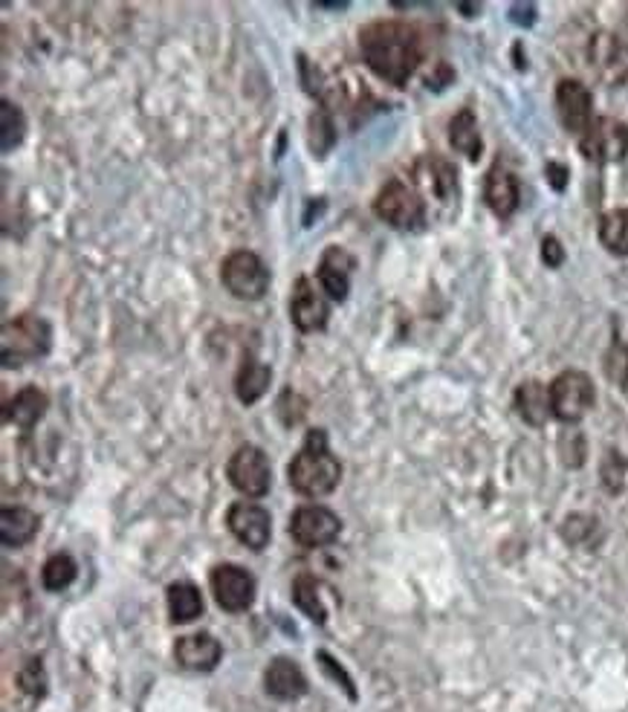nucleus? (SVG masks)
<instances>
[{
    "label": "nucleus",
    "mask_w": 628,
    "mask_h": 712,
    "mask_svg": "<svg viewBox=\"0 0 628 712\" xmlns=\"http://www.w3.org/2000/svg\"><path fill=\"white\" fill-rule=\"evenodd\" d=\"M327 319H330V304H327L325 290H316L311 278L302 276L290 296V322L302 333H316L325 331Z\"/></svg>",
    "instance_id": "obj_11"
},
{
    "label": "nucleus",
    "mask_w": 628,
    "mask_h": 712,
    "mask_svg": "<svg viewBox=\"0 0 628 712\" xmlns=\"http://www.w3.org/2000/svg\"><path fill=\"white\" fill-rule=\"evenodd\" d=\"M599 241L608 253L628 258V209H614L599 218Z\"/></svg>",
    "instance_id": "obj_27"
},
{
    "label": "nucleus",
    "mask_w": 628,
    "mask_h": 712,
    "mask_svg": "<svg viewBox=\"0 0 628 712\" xmlns=\"http://www.w3.org/2000/svg\"><path fill=\"white\" fill-rule=\"evenodd\" d=\"M53 348V327L44 316L21 313L12 316L0 333V354L7 368H21L41 356H47Z\"/></svg>",
    "instance_id": "obj_3"
},
{
    "label": "nucleus",
    "mask_w": 628,
    "mask_h": 712,
    "mask_svg": "<svg viewBox=\"0 0 628 712\" xmlns=\"http://www.w3.org/2000/svg\"><path fill=\"white\" fill-rule=\"evenodd\" d=\"M175 657L177 664L183 666V669H191V672H212V669L221 664L223 649L212 634L198 632V634H186V637L177 641Z\"/></svg>",
    "instance_id": "obj_17"
},
{
    "label": "nucleus",
    "mask_w": 628,
    "mask_h": 712,
    "mask_svg": "<svg viewBox=\"0 0 628 712\" xmlns=\"http://www.w3.org/2000/svg\"><path fill=\"white\" fill-rule=\"evenodd\" d=\"M374 212L394 230H420L426 223V203L417 186L406 180H389L374 200Z\"/></svg>",
    "instance_id": "obj_4"
},
{
    "label": "nucleus",
    "mask_w": 628,
    "mask_h": 712,
    "mask_svg": "<svg viewBox=\"0 0 628 712\" xmlns=\"http://www.w3.org/2000/svg\"><path fill=\"white\" fill-rule=\"evenodd\" d=\"M272 382V368L261 359H255L253 354L244 356V363L238 368V377H235V394L244 405L258 403L263 394H267V388Z\"/></svg>",
    "instance_id": "obj_20"
},
{
    "label": "nucleus",
    "mask_w": 628,
    "mask_h": 712,
    "mask_svg": "<svg viewBox=\"0 0 628 712\" xmlns=\"http://www.w3.org/2000/svg\"><path fill=\"white\" fill-rule=\"evenodd\" d=\"M0 108H3L0 111V122H3V127H0V148H3V154H9V151H15L18 145L24 143L26 119L21 113V108L9 102V99H3Z\"/></svg>",
    "instance_id": "obj_28"
},
{
    "label": "nucleus",
    "mask_w": 628,
    "mask_h": 712,
    "mask_svg": "<svg viewBox=\"0 0 628 712\" xmlns=\"http://www.w3.org/2000/svg\"><path fill=\"white\" fill-rule=\"evenodd\" d=\"M597 391L585 371H562L550 382V412L562 423H580L594 409Z\"/></svg>",
    "instance_id": "obj_6"
},
{
    "label": "nucleus",
    "mask_w": 628,
    "mask_h": 712,
    "mask_svg": "<svg viewBox=\"0 0 628 712\" xmlns=\"http://www.w3.org/2000/svg\"><path fill=\"white\" fill-rule=\"evenodd\" d=\"M322 586L316 582V577H311V574H299L293 582V602L299 605V609L307 614V618L313 620V623L325 625L327 623V609L325 602H322Z\"/></svg>",
    "instance_id": "obj_26"
},
{
    "label": "nucleus",
    "mask_w": 628,
    "mask_h": 712,
    "mask_svg": "<svg viewBox=\"0 0 628 712\" xmlns=\"http://www.w3.org/2000/svg\"><path fill=\"white\" fill-rule=\"evenodd\" d=\"M287 478L299 496L307 499H322L339 487L343 481V464L334 458V452L327 446V435L322 429L307 432V441L287 467Z\"/></svg>",
    "instance_id": "obj_2"
},
{
    "label": "nucleus",
    "mask_w": 628,
    "mask_h": 712,
    "mask_svg": "<svg viewBox=\"0 0 628 712\" xmlns=\"http://www.w3.org/2000/svg\"><path fill=\"white\" fill-rule=\"evenodd\" d=\"M557 113L559 122L573 136H582L594 122V96L576 79H562L557 85Z\"/></svg>",
    "instance_id": "obj_13"
},
{
    "label": "nucleus",
    "mask_w": 628,
    "mask_h": 712,
    "mask_svg": "<svg viewBox=\"0 0 628 712\" xmlns=\"http://www.w3.org/2000/svg\"><path fill=\"white\" fill-rule=\"evenodd\" d=\"M38 527V513H32L26 507H3V513H0V538L7 547H21L32 542Z\"/></svg>",
    "instance_id": "obj_22"
},
{
    "label": "nucleus",
    "mask_w": 628,
    "mask_h": 712,
    "mask_svg": "<svg viewBox=\"0 0 628 712\" xmlns=\"http://www.w3.org/2000/svg\"><path fill=\"white\" fill-rule=\"evenodd\" d=\"M226 478H229L232 487H235L240 496H247V499H263V496L270 492L272 483V469L267 452L253 444L235 449V455L229 458V467H226Z\"/></svg>",
    "instance_id": "obj_7"
},
{
    "label": "nucleus",
    "mask_w": 628,
    "mask_h": 712,
    "mask_svg": "<svg viewBox=\"0 0 628 712\" xmlns=\"http://www.w3.org/2000/svg\"><path fill=\"white\" fill-rule=\"evenodd\" d=\"M516 412L522 414L530 426H545L550 412V386H541L536 380H527L516 388Z\"/></svg>",
    "instance_id": "obj_23"
},
{
    "label": "nucleus",
    "mask_w": 628,
    "mask_h": 712,
    "mask_svg": "<svg viewBox=\"0 0 628 712\" xmlns=\"http://www.w3.org/2000/svg\"><path fill=\"white\" fill-rule=\"evenodd\" d=\"M226 527L232 536L238 538L240 545H247L249 550H263L272 538V519L261 504H249V501H238L229 507L226 513Z\"/></svg>",
    "instance_id": "obj_12"
},
{
    "label": "nucleus",
    "mask_w": 628,
    "mask_h": 712,
    "mask_svg": "<svg viewBox=\"0 0 628 712\" xmlns=\"http://www.w3.org/2000/svg\"><path fill=\"white\" fill-rule=\"evenodd\" d=\"M18 683L24 692L30 696H44L47 689V678H44V669H41V660H26V666L18 672Z\"/></svg>",
    "instance_id": "obj_31"
},
{
    "label": "nucleus",
    "mask_w": 628,
    "mask_h": 712,
    "mask_svg": "<svg viewBox=\"0 0 628 712\" xmlns=\"http://www.w3.org/2000/svg\"><path fill=\"white\" fill-rule=\"evenodd\" d=\"M414 182H417V189L431 194V198L444 200V203L458 198V168H455L449 159L438 157V154L417 159V166H414Z\"/></svg>",
    "instance_id": "obj_15"
},
{
    "label": "nucleus",
    "mask_w": 628,
    "mask_h": 712,
    "mask_svg": "<svg viewBox=\"0 0 628 712\" xmlns=\"http://www.w3.org/2000/svg\"><path fill=\"white\" fill-rule=\"evenodd\" d=\"M548 177H550V186H553L557 191H562L565 189V180H568V168L559 166V163H550Z\"/></svg>",
    "instance_id": "obj_34"
},
{
    "label": "nucleus",
    "mask_w": 628,
    "mask_h": 712,
    "mask_svg": "<svg viewBox=\"0 0 628 712\" xmlns=\"http://www.w3.org/2000/svg\"><path fill=\"white\" fill-rule=\"evenodd\" d=\"M449 143H452V148L458 151V154H463V157H470V159L481 157V148H484V143H481L478 119L470 108H463V111L455 113L452 122H449Z\"/></svg>",
    "instance_id": "obj_24"
},
{
    "label": "nucleus",
    "mask_w": 628,
    "mask_h": 712,
    "mask_svg": "<svg viewBox=\"0 0 628 712\" xmlns=\"http://www.w3.org/2000/svg\"><path fill=\"white\" fill-rule=\"evenodd\" d=\"M49 405V397L38 386L21 388L7 403V423H15L18 429H32L44 418Z\"/></svg>",
    "instance_id": "obj_21"
},
{
    "label": "nucleus",
    "mask_w": 628,
    "mask_h": 712,
    "mask_svg": "<svg viewBox=\"0 0 628 712\" xmlns=\"http://www.w3.org/2000/svg\"><path fill=\"white\" fill-rule=\"evenodd\" d=\"M541 258L548 267H559V264L565 262V253H562V244H559L557 237H545L541 241Z\"/></svg>",
    "instance_id": "obj_33"
},
{
    "label": "nucleus",
    "mask_w": 628,
    "mask_h": 712,
    "mask_svg": "<svg viewBox=\"0 0 628 712\" xmlns=\"http://www.w3.org/2000/svg\"><path fill=\"white\" fill-rule=\"evenodd\" d=\"M484 200L486 207L493 209V214L509 218V214L518 209V200H522V189H518L516 175L507 171L504 166L490 168V175H486L484 180Z\"/></svg>",
    "instance_id": "obj_19"
},
{
    "label": "nucleus",
    "mask_w": 628,
    "mask_h": 712,
    "mask_svg": "<svg viewBox=\"0 0 628 712\" xmlns=\"http://www.w3.org/2000/svg\"><path fill=\"white\" fill-rule=\"evenodd\" d=\"M359 53L374 76L394 88H403L423 64L426 47L414 24L397 18H380L359 30Z\"/></svg>",
    "instance_id": "obj_1"
},
{
    "label": "nucleus",
    "mask_w": 628,
    "mask_h": 712,
    "mask_svg": "<svg viewBox=\"0 0 628 712\" xmlns=\"http://www.w3.org/2000/svg\"><path fill=\"white\" fill-rule=\"evenodd\" d=\"M591 67L597 70L605 85H626L628 81V41L617 38L612 32H599L591 38L588 47Z\"/></svg>",
    "instance_id": "obj_14"
},
{
    "label": "nucleus",
    "mask_w": 628,
    "mask_h": 712,
    "mask_svg": "<svg viewBox=\"0 0 628 712\" xmlns=\"http://www.w3.org/2000/svg\"><path fill=\"white\" fill-rule=\"evenodd\" d=\"M343 533V522L334 510L322 504L299 507L290 519V536L302 547H327L334 545Z\"/></svg>",
    "instance_id": "obj_9"
},
{
    "label": "nucleus",
    "mask_w": 628,
    "mask_h": 712,
    "mask_svg": "<svg viewBox=\"0 0 628 712\" xmlns=\"http://www.w3.org/2000/svg\"><path fill=\"white\" fill-rule=\"evenodd\" d=\"M212 593H215L217 605L223 611H229V614H240V611H247L255 600V579L247 568H240V565H217L212 570Z\"/></svg>",
    "instance_id": "obj_10"
},
{
    "label": "nucleus",
    "mask_w": 628,
    "mask_h": 712,
    "mask_svg": "<svg viewBox=\"0 0 628 712\" xmlns=\"http://www.w3.org/2000/svg\"><path fill=\"white\" fill-rule=\"evenodd\" d=\"M168 614L171 623H191L203 614V597L200 588L191 582H175L168 586Z\"/></svg>",
    "instance_id": "obj_25"
},
{
    "label": "nucleus",
    "mask_w": 628,
    "mask_h": 712,
    "mask_svg": "<svg viewBox=\"0 0 628 712\" xmlns=\"http://www.w3.org/2000/svg\"><path fill=\"white\" fill-rule=\"evenodd\" d=\"M605 371L617 386L628 388V348L626 345H614L608 359H605Z\"/></svg>",
    "instance_id": "obj_32"
},
{
    "label": "nucleus",
    "mask_w": 628,
    "mask_h": 712,
    "mask_svg": "<svg viewBox=\"0 0 628 712\" xmlns=\"http://www.w3.org/2000/svg\"><path fill=\"white\" fill-rule=\"evenodd\" d=\"M334 145H336L334 119H330V113H327L325 108H318V111H313L311 116V151L316 154V157H325L327 151L334 148Z\"/></svg>",
    "instance_id": "obj_30"
},
{
    "label": "nucleus",
    "mask_w": 628,
    "mask_h": 712,
    "mask_svg": "<svg viewBox=\"0 0 628 712\" xmlns=\"http://www.w3.org/2000/svg\"><path fill=\"white\" fill-rule=\"evenodd\" d=\"M221 281L235 299L240 301H258L270 290V269L267 264L249 249H235L226 255V262L221 267Z\"/></svg>",
    "instance_id": "obj_5"
},
{
    "label": "nucleus",
    "mask_w": 628,
    "mask_h": 712,
    "mask_svg": "<svg viewBox=\"0 0 628 712\" xmlns=\"http://www.w3.org/2000/svg\"><path fill=\"white\" fill-rule=\"evenodd\" d=\"M263 687L270 692L272 698H279V701H295V698H302L307 692V678L299 669L295 660L290 657H276L270 666H267V672H263Z\"/></svg>",
    "instance_id": "obj_18"
},
{
    "label": "nucleus",
    "mask_w": 628,
    "mask_h": 712,
    "mask_svg": "<svg viewBox=\"0 0 628 712\" xmlns=\"http://www.w3.org/2000/svg\"><path fill=\"white\" fill-rule=\"evenodd\" d=\"M76 574H79V568H76V563H72V556L56 554L49 556L44 570H41V582H44L47 591H64V588L70 586L72 579H76Z\"/></svg>",
    "instance_id": "obj_29"
},
{
    "label": "nucleus",
    "mask_w": 628,
    "mask_h": 712,
    "mask_svg": "<svg viewBox=\"0 0 628 712\" xmlns=\"http://www.w3.org/2000/svg\"><path fill=\"white\" fill-rule=\"evenodd\" d=\"M350 272H354V258L348 255V249H343V246H327L316 269L318 287L325 290L327 299L334 301L348 299Z\"/></svg>",
    "instance_id": "obj_16"
},
{
    "label": "nucleus",
    "mask_w": 628,
    "mask_h": 712,
    "mask_svg": "<svg viewBox=\"0 0 628 712\" xmlns=\"http://www.w3.org/2000/svg\"><path fill=\"white\" fill-rule=\"evenodd\" d=\"M580 151L591 163H620L628 154V125L612 116L594 119L580 136Z\"/></svg>",
    "instance_id": "obj_8"
}]
</instances>
